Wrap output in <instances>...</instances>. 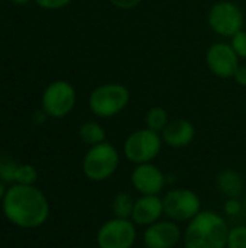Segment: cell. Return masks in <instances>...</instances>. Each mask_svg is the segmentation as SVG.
<instances>
[{
  "label": "cell",
  "mask_w": 246,
  "mask_h": 248,
  "mask_svg": "<svg viewBox=\"0 0 246 248\" xmlns=\"http://www.w3.org/2000/svg\"><path fill=\"white\" fill-rule=\"evenodd\" d=\"M168 122H170L168 112L161 106L151 108L145 115V126L155 132H159V134L164 131V128L168 125Z\"/></svg>",
  "instance_id": "obj_18"
},
{
  "label": "cell",
  "mask_w": 246,
  "mask_h": 248,
  "mask_svg": "<svg viewBox=\"0 0 246 248\" xmlns=\"http://www.w3.org/2000/svg\"><path fill=\"white\" fill-rule=\"evenodd\" d=\"M216 189L228 199V198H242L245 195V180L244 176L233 170L225 169L216 177Z\"/></svg>",
  "instance_id": "obj_15"
},
{
  "label": "cell",
  "mask_w": 246,
  "mask_h": 248,
  "mask_svg": "<svg viewBox=\"0 0 246 248\" xmlns=\"http://www.w3.org/2000/svg\"><path fill=\"white\" fill-rule=\"evenodd\" d=\"M4 196V186H3V183L0 182V199Z\"/></svg>",
  "instance_id": "obj_29"
},
{
  "label": "cell",
  "mask_w": 246,
  "mask_h": 248,
  "mask_svg": "<svg viewBox=\"0 0 246 248\" xmlns=\"http://www.w3.org/2000/svg\"><path fill=\"white\" fill-rule=\"evenodd\" d=\"M138 240V227L132 219L110 218L103 222L96 234L99 248H133Z\"/></svg>",
  "instance_id": "obj_7"
},
{
  "label": "cell",
  "mask_w": 246,
  "mask_h": 248,
  "mask_svg": "<svg viewBox=\"0 0 246 248\" xmlns=\"http://www.w3.org/2000/svg\"><path fill=\"white\" fill-rule=\"evenodd\" d=\"M119 164L120 153L112 142L104 141L88 148L83 158V173L88 180L101 183L115 176Z\"/></svg>",
  "instance_id": "obj_4"
},
{
  "label": "cell",
  "mask_w": 246,
  "mask_h": 248,
  "mask_svg": "<svg viewBox=\"0 0 246 248\" xmlns=\"http://www.w3.org/2000/svg\"><path fill=\"white\" fill-rule=\"evenodd\" d=\"M39 7L46 10H58L68 6L72 0H33Z\"/></svg>",
  "instance_id": "obj_24"
},
{
  "label": "cell",
  "mask_w": 246,
  "mask_h": 248,
  "mask_svg": "<svg viewBox=\"0 0 246 248\" xmlns=\"http://www.w3.org/2000/svg\"><path fill=\"white\" fill-rule=\"evenodd\" d=\"M135 206V199L128 192H119L112 199V214L116 218L130 219Z\"/></svg>",
  "instance_id": "obj_17"
},
{
  "label": "cell",
  "mask_w": 246,
  "mask_h": 248,
  "mask_svg": "<svg viewBox=\"0 0 246 248\" xmlns=\"http://www.w3.org/2000/svg\"><path fill=\"white\" fill-rule=\"evenodd\" d=\"M107 1L120 10H130V9L138 7L142 3V0H107Z\"/></svg>",
  "instance_id": "obj_25"
},
{
  "label": "cell",
  "mask_w": 246,
  "mask_h": 248,
  "mask_svg": "<svg viewBox=\"0 0 246 248\" xmlns=\"http://www.w3.org/2000/svg\"><path fill=\"white\" fill-rule=\"evenodd\" d=\"M233 80L239 84V86H242V87H246V64H241L239 67H238V70H236V73H235V76H233Z\"/></svg>",
  "instance_id": "obj_26"
},
{
  "label": "cell",
  "mask_w": 246,
  "mask_h": 248,
  "mask_svg": "<svg viewBox=\"0 0 246 248\" xmlns=\"http://www.w3.org/2000/svg\"><path fill=\"white\" fill-rule=\"evenodd\" d=\"M77 93L67 80H55L42 93V109L51 118H65L75 106Z\"/></svg>",
  "instance_id": "obj_9"
},
{
  "label": "cell",
  "mask_w": 246,
  "mask_h": 248,
  "mask_svg": "<svg viewBox=\"0 0 246 248\" xmlns=\"http://www.w3.org/2000/svg\"><path fill=\"white\" fill-rule=\"evenodd\" d=\"M226 248H246V225L231 228Z\"/></svg>",
  "instance_id": "obj_20"
},
{
  "label": "cell",
  "mask_w": 246,
  "mask_h": 248,
  "mask_svg": "<svg viewBox=\"0 0 246 248\" xmlns=\"http://www.w3.org/2000/svg\"><path fill=\"white\" fill-rule=\"evenodd\" d=\"M38 179V173L35 170L33 166L30 164H22L17 167L16 174H14V182H17V185H26V186H32Z\"/></svg>",
  "instance_id": "obj_19"
},
{
  "label": "cell",
  "mask_w": 246,
  "mask_h": 248,
  "mask_svg": "<svg viewBox=\"0 0 246 248\" xmlns=\"http://www.w3.org/2000/svg\"><path fill=\"white\" fill-rule=\"evenodd\" d=\"M183 241V230L178 222L162 218L144 228L142 243L145 248H175Z\"/></svg>",
  "instance_id": "obj_11"
},
{
  "label": "cell",
  "mask_w": 246,
  "mask_h": 248,
  "mask_svg": "<svg viewBox=\"0 0 246 248\" xmlns=\"http://www.w3.org/2000/svg\"><path fill=\"white\" fill-rule=\"evenodd\" d=\"M130 102V92L120 83H104L97 86L88 96L91 113L101 119H109L122 113Z\"/></svg>",
  "instance_id": "obj_3"
},
{
  "label": "cell",
  "mask_w": 246,
  "mask_h": 248,
  "mask_svg": "<svg viewBox=\"0 0 246 248\" xmlns=\"http://www.w3.org/2000/svg\"><path fill=\"white\" fill-rule=\"evenodd\" d=\"M3 211L7 219L17 227L36 228L48 219L49 203L39 189L26 185H16L4 195Z\"/></svg>",
  "instance_id": "obj_1"
},
{
  "label": "cell",
  "mask_w": 246,
  "mask_h": 248,
  "mask_svg": "<svg viewBox=\"0 0 246 248\" xmlns=\"http://www.w3.org/2000/svg\"><path fill=\"white\" fill-rule=\"evenodd\" d=\"M17 164L9 157H0V179L4 182H14V174L17 170Z\"/></svg>",
  "instance_id": "obj_21"
},
{
  "label": "cell",
  "mask_w": 246,
  "mask_h": 248,
  "mask_svg": "<svg viewBox=\"0 0 246 248\" xmlns=\"http://www.w3.org/2000/svg\"><path fill=\"white\" fill-rule=\"evenodd\" d=\"M78 137H80V140L84 144L93 147V145H97V144L104 142L107 134H106V129L103 128V125H100L99 122H96V121H87V122H84L80 126Z\"/></svg>",
  "instance_id": "obj_16"
},
{
  "label": "cell",
  "mask_w": 246,
  "mask_h": 248,
  "mask_svg": "<svg viewBox=\"0 0 246 248\" xmlns=\"http://www.w3.org/2000/svg\"><path fill=\"white\" fill-rule=\"evenodd\" d=\"M241 58L228 42H215L206 52V64L212 74L219 78H233Z\"/></svg>",
  "instance_id": "obj_10"
},
{
  "label": "cell",
  "mask_w": 246,
  "mask_h": 248,
  "mask_svg": "<svg viewBox=\"0 0 246 248\" xmlns=\"http://www.w3.org/2000/svg\"><path fill=\"white\" fill-rule=\"evenodd\" d=\"M162 202L165 218L178 224L190 222L203 211L200 196L187 187H175L168 190L162 196Z\"/></svg>",
  "instance_id": "obj_6"
},
{
  "label": "cell",
  "mask_w": 246,
  "mask_h": 248,
  "mask_svg": "<svg viewBox=\"0 0 246 248\" xmlns=\"http://www.w3.org/2000/svg\"><path fill=\"white\" fill-rule=\"evenodd\" d=\"M207 23L216 35L232 38L236 32L244 29L245 16L236 3L231 0H220L209 9Z\"/></svg>",
  "instance_id": "obj_8"
},
{
  "label": "cell",
  "mask_w": 246,
  "mask_h": 248,
  "mask_svg": "<svg viewBox=\"0 0 246 248\" xmlns=\"http://www.w3.org/2000/svg\"><path fill=\"white\" fill-rule=\"evenodd\" d=\"M242 211H245L242 199H239V198H228L225 201V205H223L225 215H228V217H238V215L242 214Z\"/></svg>",
  "instance_id": "obj_23"
},
{
  "label": "cell",
  "mask_w": 246,
  "mask_h": 248,
  "mask_svg": "<svg viewBox=\"0 0 246 248\" xmlns=\"http://www.w3.org/2000/svg\"><path fill=\"white\" fill-rule=\"evenodd\" d=\"M162 145L164 141L161 134L145 126L130 132L125 138L122 153L123 157L133 166L154 163V160L159 155Z\"/></svg>",
  "instance_id": "obj_5"
},
{
  "label": "cell",
  "mask_w": 246,
  "mask_h": 248,
  "mask_svg": "<svg viewBox=\"0 0 246 248\" xmlns=\"http://www.w3.org/2000/svg\"><path fill=\"white\" fill-rule=\"evenodd\" d=\"M233 48V51L236 52V55L241 60H246V31L241 29L239 32H236L229 42Z\"/></svg>",
  "instance_id": "obj_22"
},
{
  "label": "cell",
  "mask_w": 246,
  "mask_h": 248,
  "mask_svg": "<svg viewBox=\"0 0 246 248\" xmlns=\"http://www.w3.org/2000/svg\"><path fill=\"white\" fill-rule=\"evenodd\" d=\"M13 3H16V4H26V3H29L30 0H12Z\"/></svg>",
  "instance_id": "obj_28"
},
{
  "label": "cell",
  "mask_w": 246,
  "mask_h": 248,
  "mask_svg": "<svg viewBox=\"0 0 246 248\" xmlns=\"http://www.w3.org/2000/svg\"><path fill=\"white\" fill-rule=\"evenodd\" d=\"M130 185L139 195L161 196L167 186V176L154 163L136 164L130 173Z\"/></svg>",
  "instance_id": "obj_12"
},
{
  "label": "cell",
  "mask_w": 246,
  "mask_h": 248,
  "mask_svg": "<svg viewBox=\"0 0 246 248\" xmlns=\"http://www.w3.org/2000/svg\"><path fill=\"white\" fill-rule=\"evenodd\" d=\"M46 113H45V110L43 109H41V110H38V112H35V115H33V121L36 122V124H41V122H43L45 119H46Z\"/></svg>",
  "instance_id": "obj_27"
},
{
  "label": "cell",
  "mask_w": 246,
  "mask_h": 248,
  "mask_svg": "<svg viewBox=\"0 0 246 248\" xmlns=\"http://www.w3.org/2000/svg\"><path fill=\"white\" fill-rule=\"evenodd\" d=\"M231 227L216 211H202L183 231L184 248H226Z\"/></svg>",
  "instance_id": "obj_2"
},
{
  "label": "cell",
  "mask_w": 246,
  "mask_h": 248,
  "mask_svg": "<svg viewBox=\"0 0 246 248\" xmlns=\"http://www.w3.org/2000/svg\"><path fill=\"white\" fill-rule=\"evenodd\" d=\"M161 137L170 148H186L196 138V126L184 118H177L168 122Z\"/></svg>",
  "instance_id": "obj_14"
},
{
  "label": "cell",
  "mask_w": 246,
  "mask_h": 248,
  "mask_svg": "<svg viewBox=\"0 0 246 248\" xmlns=\"http://www.w3.org/2000/svg\"><path fill=\"white\" fill-rule=\"evenodd\" d=\"M242 202H244V208H245V211H246V190H245V195L242 196Z\"/></svg>",
  "instance_id": "obj_30"
},
{
  "label": "cell",
  "mask_w": 246,
  "mask_h": 248,
  "mask_svg": "<svg viewBox=\"0 0 246 248\" xmlns=\"http://www.w3.org/2000/svg\"><path fill=\"white\" fill-rule=\"evenodd\" d=\"M162 217H165L162 196L141 195L138 199H135V206L130 219L136 224V227L146 228L162 219Z\"/></svg>",
  "instance_id": "obj_13"
}]
</instances>
